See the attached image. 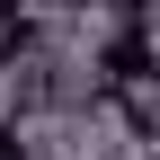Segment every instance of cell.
I'll use <instances>...</instances> for the list:
<instances>
[{
  "label": "cell",
  "instance_id": "obj_1",
  "mask_svg": "<svg viewBox=\"0 0 160 160\" xmlns=\"http://www.w3.org/2000/svg\"><path fill=\"white\" fill-rule=\"evenodd\" d=\"M0 160H27V142H18V133H9V125H0Z\"/></svg>",
  "mask_w": 160,
  "mask_h": 160
}]
</instances>
